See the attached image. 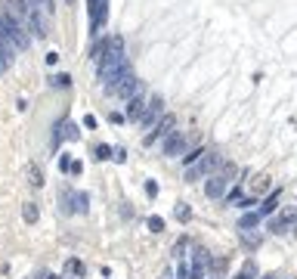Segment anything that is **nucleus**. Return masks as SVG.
Wrapping results in <instances>:
<instances>
[{
	"label": "nucleus",
	"instance_id": "nucleus-24",
	"mask_svg": "<svg viewBox=\"0 0 297 279\" xmlns=\"http://www.w3.org/2000/svg\"><path fill=\"white\" fill-rule=\"evenodd\" d=\"M62 124H65V118H62V121H59L56 128H53V137H50V149H53V152L59 149V143L65 140V137H62Z\"/></svg>",
	"mask_w": 297,
	"mask_h": 279
},
{
	"label": "nucleus",
	"instance_id": "nucleus-9",
	"mask_svg": "<svg viewBox=\"0 0 297 279\" xmlns=\"http://www.w3.org/2000/svg\"><path fill=\"white\" fill-rule=\"evenodd\" d=\"M161 115H164V99H161V96H152L149 103H146V112H142L140 124H142L146 130H152V128L158 124V118H161Z\"/></svg>",
	"mask_w": 297,
	"mask_h": 279
},
{
	"label": "nucleus",
	"instance_id": "nucleus-42",
	"mask_svg": "<svg viewBox=\"0 0 297 279\" xmlns=\"http://www.w3.org/2000/svg\"><path fill=\"white\" fill-rule=\"evenodd\" d=\"M291 230H294V236H297V223H294V226H291Z\"/></svg>",
	"mask_w": 297,
	"mask_h": 279
},
{
	"label": "nucleus",
	"instance_id": "nucleus-31",
	"mask_svg": "<svg viewBox=\"0 0 297 279\" xmlns=\"http://www.w3.org/2000/svg\"><path fill=\"white\" fill-rule=\"evenodd\" d=\"M223 199H226V205H239V199H242V189H239V186H235V189H229Z\"/></svg>",
	"mask_w": 297,
	"mask_h": 279
},
{
	"label": "nucleus",
	"instance_id": "nucleus-12",
	"mask_svg": "<svg viewBox=\"0 0 297 279\" xmlns=\"http://www.w3.org/2000/svg\"><path fill=\"white\" fill-rule=\"evenodd\" d=\"M146 103H149V96H146V93H137V96H130V99H127V112H124V118H127V121H140V118H142V112H146Z\"/></svg>",
	"mask_w": 297,
	"mask_h": 279
},
{
	"label": "nucleus",
	"instance_id": "nucleus-3",
	"mask_svg": "<svg viewBox=\"0 0 297 279\" xmlns=\"http://www.w3.org/2000/svg\"><path fill=\"white\" fill-rule=\"evenodd\" d=\"M220 165H223L220 152H217V149H205L198 162L186 167V180H189V183H195V180H201V177H210V174H214Z\"/></svg>",
	"mask_w": 297,
	"mask_h": 279
},
{
	"label": "nucleus",
	"instance_id": "nucleus-6",
	"mask_svg": "<svg viewBox=\"0 0 297 279\" xmlns=\"http://www.w3.org/2000/svg\"><path fill=\"white\" fill-rule=\"evenodd\" d=\"M25 28L31 31V40H40V37H47L50 25H47V16H44V10H40V6H31L28 19H25Z\"/></svg>",
	"mask_w": 297,
	"mask_h": 279
},
{
	"label": "nucleus",
	"instance_id": "nucleus-38",
	"mask_svg": "<svg viewBox=\"0 0 297 279\" xmlns=\"http://www.w3.org/2000/svg\"><path fill=\"white\" fill-rule=\"evenodd\" d=\"M59 62V53H56V50H50V53H47V65H56Z\"/></svg>",
	"mask_w": 297,
	"mask_h": 279
},
{
	"label": "nucleus",
	"instance_id": "nucleus-39",
	"mask_svg": "<svg viewBox=\"0 0 297 279\" xmlns=\"http://www.w3.org/2000/svg\"><path fill=\"white\" fill-rule=\"evenodd\" d=\"M81 171H84V165H81V162H71V171H69V174H74V177H81Z\"/></svg>",
	"mask_w": 297,
	"mask_h": 279
},
{
	"label": "nucleus",
	"instance_id": "nucleus-23",
	"mask_svg": "<svg viewBox=\"0 0 297 279\" xmlns=\"http://www.w3.org/2000/svg\"><path fill=\"white\" fill-rule=\"evenodd\" d=\"M174 214H176V221H183V223H189V221H192V208L186 205V202H176Z\"/></svg>",
	"mask_w": 297,
	"mask_h": 279
},
{
	"label": "nucleus",
	"instance_id": "nucleus-36",
	"mask_svg": "<svg viewBox=\"0 0 297 279\" xmlns=\"http://www.w3.org/2000/svg\"><path fill=\"white\" fill-rule=\"evenodd\" d=\"M108 121H112V124H118V128H121V124L127 121V118H124L121 112H112V115H108Z\"/></svg>",
	"mask_w": 297,
	"mask_h": 279
},
{
	"label": "nucleus",
	"instance_id": "nucleus-10",
	"mask_svg": "<svg viewBox=\"0 0 297 279\" xmlns=\"http://www.w3.org/2000/svg\"><path fill=\"white\" fill-rule=\"evenodd\" d=\"M0 6H3V13L6 16H13L16 22H22L28 19V13H31V0H0Z\"/></svg>",
	"mask_w": 297,
	"mask_h": 279
},
{
	"label": "nucleus",
	"instance_id": "nucleus-33",
	"mask_svg": "<svg viewBox=\"0 0 297 279\" xmlns=\"http://www.w3.org/2000/svg\"><path fill=\"white\" fill-rule=\"evenodd\" d=\"M59 171H62V174L71 171V158H69V155H59Z\"/></svg>",
	"mask_w": 297,
	"mask_h": 279
},
{
	"label": "nucleus",
	"instance_id": "nucleus-32",
	"mask_svg": "<svg viewBox=\"0 0 297 279\" xmlns=\"http://www.w3.org/2000/svg\"><path fill=\"white\" fill-rule=\"evenodd\" d=\"M201 152H205V149H192V152H189V155H183V162H186V167H189V165H195V162H198V158H201Z\"/></svg>",
	"mask_w": 297,
	"mask_h": 279
},
{
	"label": "nucleus",
	"instance_id": "nucleus-28",
	"mask_svg": "<svg viewBox=\"0 0 297 279\" xmlns=\"http://www.w3.org/2000/svg\"><path fill=\"white\" fill-rule=\"evenodd\" d=\"M59 199H62V211H65V214H71V199H74V192H71V189H62V196H59Z\"/></svg>",
	"mask_w": 297,
	"mask_h": 279
},
{
	"label": "nucleus",
	"instance_id": "nucleus-7",
	"mask_svg": "<svg viewBox=\"0 0 297 279\" xmlns=\"http://www.w3.org/2000/svg\"><path fill=\"white\" fill-rule=\"evenodd\" d=\"M297 223V208L294 205H288V208H282L279 211V214L273 217V221H269V233H285V230H291V226Z\"/></svg>",
	"mask_w": 297,
	"mask_h": 279
},
{
	"label": "nucleus",
	"instance_id": "nucleus-13",
	"mask_svg": "<svg viewBox=\"0 0 297 279\" xmlns=\"http://www.w3.org/2000/svg\"><path fill=\"white\" fill-rule=\"evenodd\" d=\"M142 90V81L137 78V74H130V78H124L121 84H118V87H115V93H118V96H121V99H130V96H137V93Z\"/></svg>",
	"mask_w": 297,
	"mask_h": 279
},
{
	"label": "nucleus",
	"instance_id": "nucleus-26",
	"mask_svg": "<svg viewBox=\"0 0 297 279\" xmlns=\"http://www.w3.org/2000/svg\"><path fill=\"white\" fill-rule=\"evenodd\" d=\"M242 239H245V245H251V248H257V245L263 242V236H257L254 230H242Z\"/></svg>",
	"mask_w": 297,
	"mask_h": 279
},
{
	"label": "nucleus",
	"instance_id": "nucleus-8",
	"mask_svg": "<svg viewBox=\"0 0 297 279\" xmlns=\"http://www.w3.org/2000/svg\"><path fill=\"white\" fill-rule=\"evenodd\" d=\"M210 273V255L205 248H195L192 251V267H189V279H208Z\"/></svg>",
	"mask_w": 297,
	"mask_h": 279
},
{
	"label": "nucleus",
	"instance_id": "nucleus-20",
	"mask_svg": "<svg viewBox=\"0 0 297 279\" xmlns=\"http://www.w3.org/2000/svg\"><path fill=\"white\" fill-rule=\"evenodd\" d=\"M87 202H90L87 192H74V199H71V211H78V214H87Z\"/></svg>",
	"mask_w": 297,
	"mask_h": 279
},
{
	"label": "nucleus",
	"instance_id": "nucleus-37",
	"mask_svg": "<svg viewBox=\"0 0 297 279\" xmlns=\"http://www.w3.org/2000/svg\"><path fill=\"white\" fill-rule=\"evenodd\" d=\"M84 128H87V130H96V118H93V115H84Z\"/></svg>",
	"mask_w": 297,
	"mask_h": 279
},
{
	"label": "nucleus",
	"instance_id": "nucleus-5",
	"mask_svg": "<svg viewBox=\"0 0 297 279\" xmlns=\"http://www.w3.org/2000/svg\"><path fill=\"white\" fill-rule=\"evenodd\" d=\"M87 13H90V35H99L108 19V0H87Z\"/></svg>",
	"mask_w": 297,
	"mask_h": 279
},
{
	"label": "nucleus",
	"instance_id": "nucleus-11",
	"mask_svg": "<svg viewBox=\"0 0 297 279\" xmlns=\"http://www.w3.org/2000/svg\"><path fill=\"white\" fill-rule=\"evenodd\" d=\"M186 146H189V140H186V133H180V130H174L171 137H164V155L167 158H176V155H183L186 152Z\"/></svg>",
	"mask_w": 297,
	"mask_h": 279
},
{
	"label": "nucleus",
	"instance_id": "nucleus-25",
	"mask_svg": "<svg viewBox=\"0 0 297 279\" xmlns=\"http://www.w3.org/2000/svg\"><path fill=\"white\" fill-rule=\"evenodd\" d=\"M93 158H96V162H108V158H112V146H105V143H99V146L93 149Z\"/></svg>",
	"mask_w": 297,
	"mask_h": 279
},
{
	"label": "nucleus",
	"instance_id": "nucleus-16",
	"mask_svg": "<svg viewBox=\"0 0 297 279\" xmlns=\"http://www.w3.org/2000/svg\"><path fill=\"white\" fill-rule=\"evenodd\" d=\"M25 177H28V183L35 186V189H40V186H44V171H40L37 162H31L28 167H25Z\"/></svg>",
	"mask_w": 297,
	"mask_h": 279
},
{
	"label": "nucleus",
	"instance_id": "nucleus-17",
	"mask_svg": "<svg viewBox=\"0 0 297 279\" xmlns=\"http://www.w3.org/2000/svg\"><path fill=\"white\" fill-rule=\"evenodd\" d=\"M22 221H25V223H37V221H40L37 202H25V205H22Z\"/></svg>",
	"mask_w": 297,
	"mask_h": 279
},
{
	"label": "nucleus",
	"instance_id": "nucleus-29",
	"mask_svg": "<svg viewBox=\"0 0 297 279\" xmlns=\"http://www.w3.org/2000/svg\"><path fill=\"white\" fill-rule=\"evenodd\" d=\"M266 186H269V177H266V174H260L257 180H254V192H251V196H257V192H263Z\"/></svg>",
	"mask_w": 297,
	"mask_h": 279
},
{
	"label": "nucleus",
	"instance_id": "nucleus-43",
	"mask_svg": "<svg viewBox=\"0 0 297 279\" xmlns=\"http://www.w3.org/2000/svg\"><path fill=\"white\" fill-rule=\"evenodd\" d=\"M69 3H74V0H69Z\"/></svg>",
	"mask_w": 297,
	"mask_h": 279
},
{
	"label": "nucleus",
	"instance_id": "nucleus-35",
	"mask_svg": "<svg viewBox=\"0 0 297 279\" xmlns=\"http://www.w3.org/2000/svg\"><path fill=\"white\" fill-rule=\"evenodd\" d=\"M146 196H149V199L158 196V183H155V180H146Z\"/></svg>",
	"mask_w": 297,
	"mask_h": 279
},
{
	"label": "nucleus",
	"instance_id": "nucleus-15",
	"mask_svg": "<svg viewBox=\"0 0 297 279\" xmlns=\"http://www.w3.org/2000/svg\"><path fill=\"white\" fill-rule=\"evenodd\" d=\"M84 270H87V267H84L81 258H69V260H65V276H69V279H84Z\"/></svg>",
	"mask_w": 297,
	"mask_h": 279
},
{
	"label": "nucleus",
	"instance_id": "nucleus-1",
	"mask_svg": "<svg viewBox=\"0 0 297 279\" xmlns=\"http://www.w3.org/2000/svg\"><path fill=\"white\" fill-rule=\"evenodd\" d=\"M0 40H6L16 53L19 50H31V35H28V28H25L22 22H16L13 16H6V13H0Z\"/></svg>",
	"mask_w": 297,
	"mask_h": 279
},
{
	"label": "nucleus",
	"instance_id": "nucleus-30",
	"mask_svg": "<svg viewBox=\"0 0 297 279\" xmlns=\"http://www.w3.org/2000/svg\"><path fill=\"white\" fill-rule=\"evenodd\" d=\"M62 137H65V140H78V128H74L71 121H65V124H62Z\"/></svg>",
	"mask_w": 297,
	"mask_h": 279
},
{
	"label": "nucleus",
	"instance_id": "nucleus-40",
	"mask_svg": "<svg viewBox=\"0 0 297 279\" xmlns=\"http://www.w3.org/2000/svg\"><path fill=\"white\" fill-rule=\"evenodd\" d=\"M31 6H44V10H50V0H31Z\"/></svg>",
	"mask_w": 297,
	"mask_h": 279
},
{
	"label": "nucleus",
	"instance_id": "nucleus-34",
	"mask_svg": "<svg viewBox=\"0 0 297 279\" xmlns=\"http://www.w3.org/2000/svg\"><path fill=\"white\" fill-rule=\"evenodd\" d=\"M112 158H115L118 165H124L127 162V149H112Z\"/></svg>",
	"mask_w": 297,
	"mask_h": 279
},
{
	"label": "nucleus",
	"instance_id": "nucleus-21",
	"mask_svg": "<svg viewBox=\"0 0 297 279\" xmlns=\"http://www.w3.org/2000/svg\"><path fill=\"white\" fill-rule=\"evenodd\" d=\"M232 279H257V264H254V260H245V267Z\"/></svg>",
	"mask_w": 297,
	"mask_h": 279
},
{
	"label": "nucleus",
	"instance_id": "nucleus-22",
	"mask_svg": "<svg viewBox=\"0 0 297 279\" xmlns=\"http://www.w3.org/2000/svg\"><path fill=\"white\" fill-rule=\"evenodd\" d=\"M260 221V214L257 211H248V214H242V221H239V230H254Z\"/></svg>",
	"mask_w": 297,
	"mask_h": 279
},
{
	"label": "nucleus",
	"instance_id": "nucleus-2",
	"mask_svg": "<svg viewBox=\"0 0 297 279\" xmlns=\"http://www.w3.org/2000/svg\"><path fill=\"white\" fill-rule=\"evenodd\" d=\"M235 174H239V167H235L232 162L220 165L217 171L208 177V183H205V196H208V199H223V196H226V189H229V183L235 180Z\"/></svg>",
	"mask_w": 297,
	"mask_h": 279
},
{
	"label": "nucleus",
	"instance_id": "nucleus-41",
	"mask_svg": "<svg viewBox=\"0 0 297 279\" xmlns=\"http://www.w3.org/2000/svg\"><path fill=\"white\" fill-rule=\"evenodd\" d=\"M260 279H276V276H273V273H263V276H260Z\"/></svg>",
	"mask_w": 297,
	"mask_h": 279
},
{
	"label": "nucleus",
	"instance_id": "nucleus-18",
	"mask_svg": "<svg viewBox=\"0 0 297 279\" xmlns=\"http://www.w3.org/2000/svg\"><path fill=\"white\" fill-rule=\"evenodd\" d=\"M276 208H279V189H276V192H269V196L263 199V205H260L257 214H260V217H266V214H273Z\"/></svg>",
	"mask_w": 297,
	"mask_h": 279
},
{
	"label": "nucleus",
	"instance_id": "nucleus-19",
	"mask_svg": "<svg viewBox=\"0 0 297 279\" xmlns=\"http://www.w3.org/2000/svg\"><path fill=\"white\" fill-rule=\"evenodd\" d=\"M50 87H56V90H69V87H71V74H69V72L53 74V78H50Z\"/></svg>",
	"mask_w": 297,
	"mask_h": 279
},
{
	"label": "nucleus",
	"instance_id": "nucleus-27",
	"mask_svg": "<svg viewBox=\"0 0 297 279\" xmlns=\"http://www.w3.org/2000/svg\"><path fill=\"white\" fill-rule=\"evenodd\" d=\"M149 230H152V233H164V217L152 214V217H149Z\"/></svg>",
	"mask_w": 297,
	"mask_h": 279
},
{
	"label": "nucleus",
	"instance_id": "nucleus-4",
	"mask_svg": "<svg viewBox=\"0 0 297 279\" xmlns=\"http://www.w3.org/2000/svg\"><path fill=\"white\" fill-rule=\"evenodd\" d=\"M174 128H176V118L164 112V115L158 118V124H155V128H152V130L146 133V137H142V146H155V143H161L164 137H171V133H174Z\"/></svg>",
	"mask_w": 297,
	"mask_h": 279
},
{
	"label": "nucleus",
	"instance_id": "nucleus-14",
	"mask_svg": "<svg viewBox=\"0 0 297 279\" xmlns=\"http://www.w3.org/2000/svg\"><path fill=\"white\" fill-rule=\"evenodd\" d=\"M13 62H16V50L6 44V40H0V74L10 72V69H13Z\"/></svg>",
	"mask_w": 297,
	"mask_h": 279
}]
</instances>
